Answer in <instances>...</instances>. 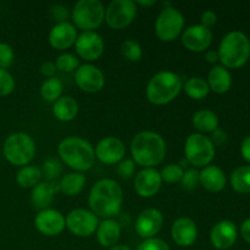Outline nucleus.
I'll list each match as a JSON object with an SVG mask.
<instances>
[{"instance_id":"29","label":"nucleus","mask_w":250,"mask_h":250,"mask_svg":"<svg viewBox=\"0 0 250 250\" xmlns=\"http://www.w3.org/2000/svg\"><path fill=\"white\" fill-rule=\"evenodd\" d=\"M42 170L37 166H23L16 173V182L22 188H32L39 183Z\"/></svg>"},{"instance_id":"4","label":"nucleus","mask_w":250,"mask_h":250,"mask_svg":"<svg viewBox=\"0 0 250 250\" xmlns=\"http://www.w3.org/2000/svg\"><path fill=\"white\" fill-rule=\"evenodd\" d=\"M219 60L226 68H241L250 58V41L239 31H232L224 37L219 46Z\"/></svg>"},{"instance_id":"48","label":"nucleus","mask_w":250,"mask_h":250,"mask_svg":"<svg viewBox=\"0 0 250 250\" xmlns=\"http://www.w3.org/2000/svg\"><path fill=\"white\" fill-rule=\"evenodd\" d=\"M205 59H207L208 62L215 63L216 61H219V54L216 50H209L205 54Z\"/></svg>"},{"instance_id":"10","label":"nucleus","mask_w":250,"mask_h":250,"mask_svg":"<svg viewBox=\"0 0 250 250\" xmlns=\"http://www.w3.org/2000/svg\"><path fill=\"white\" fill-rule=\"evenodd\" d=\"M137 15V4L132 0H114L105 10V21L114 29H122L131 24Z\"/></svg>"},{"instance_id":"41","label":"nucleus","mask_w":250,"mask_h":250,"mask_svg":"<svg viewBox=\"0 0 250 250\" xmlns=\"http://www.w3.org/2000/svg\"><path fill=\"white\" fill-rule=\"evenodd\" d=\"M134 170H136V165H134V161L131 160V159H125L117 166V173L122 178H126V180H128V178L133 176Z\"/></svg>"},{"instance_id":"23","label":"nucleus","mask_w":250,"mask_h":250,"mask_svg":"<svg viewBox=\"0 0 250 250\" xmlns=\"http://www.w3.org/2000/svg\"><path fill=\"white\" fill-rule=\"evenodd\" d=\"M58 187L50 182H41L34 186L31 194V202L34 209L45 210L49 205L53 203L54 195H55Z\"/></svg>"},{"instance_id":"9","label":"nucleus","mask_w":250,"mask_h":250,"mask_svg":"<svg viewBox=\"0 0 250 250\" xmlns=\"http://www.w3.org/2000/svg\"><path fill=\"white\" fill-rule=\"evenodd\" d=\"M185 17L175 7H166L159 14L155 22V33L160 41L172 42L182 33Z\"/></svg>"},{"instance_id":"38","label":"nucleus","mask_w":250,"mask_h":250,"mask_svg":"<svg viewBox=\"0 0 250 250\" xmlns=\"http://www.w3.org/2000/svg\"><path fill=\"white\" fill-rule=\"evenodd\" d=\"M15 59L14 49L7 43H0V68H9Z\"/></svg>"},{"instance_id":"37","label":"nucleus","mask_w":250,"mask_h":250,"mask_svg":"<svg viewBox=\"0 0 250 250\" xmlns=\"http://www.w3.org/2000/svg\"><path fill=\"white\" fill-rule=\"evenodd\" d=\"M61 164L59 163L56 159L50 158L43 164V170H42V175L45 176L48 180H54V178H58L61 175Z\"/></svg>"},{"instance_id":"34","label":"nucleus","mask_w":250,"mask_h":250,"mask_svg":"<svg viewBox=\"0 0 250 250\" xmlns=\"http://www.w3.org/2000/svg\"><path fill=\"white\" fill-rule=\"evenodd\" d=\"M55 66L58 70H60L61 72H71V71L76 70V68L80 67V61L72 54H61L56 59Z\"/></svg>"},{"instance_id":"11","label":"nucleus","mask_w":250,"mask_h":250,"mask_svg":"<svg viewBox=\"0 0 250 250\" xmlns=\"http://www.w3.org/2000/svg\"><path fill=\"white\" fill-rule=\"evenodd\" d=\"M66 227L77 237H89L99 226L98 216L90 210L75 209L66 216Z\"/></svg>"},{"instance_id":"6","label":"nucleus","mask_w":250,"mask_h":250,"mask_svg":"<svg viewBox=\"0 0 250 250\" xmlns=\"http://www.w3.org/2000/svg\"><path fill=\"white\" fill-rule=\"evenodd\" d=\"M2 154L11 165L26 166L36 155V144L31 136L23 132H17L5 139Z\"/></svg>"},{"instance_id":"15","label":"nucleus","mask_w":250,"mask_h":250,"mask_svg":"<svg viewBox=\"0 0 250 250\" xmlns=\"http://www.w3.org/2000/svg\"><path fill=\"white\" fill-rule=\"evenodd\" d=\"M212 42V32L210 28L194 24L185 29L182 34V44L187 50L193 53H202L207 50Z\"/></svg>"},{"instance_id":"19","label":"nucleus","mask_w":250,"mask_h":250,"mask_svg":"<svg viewBox=\"0 0 250 250\" xmlns=\"http://www.w3.org/2000/svg\"><path fill=\"white\" fill-rule=\"evenodd\" d=\"M237 241V227L229 220L220 221L210 232V242L219 250H227L234 246Z\"/></svg>"},{"instance_id":"49","label":"nucleus","mask_w":250,"mask_h":250,"mask_svg":"<svg viewBox=\"0 0 250 250\" xmlns=\"http://www.w3.org/2000/svg\"><path fill=\"white\" fill-rule=\"evenodd\" d=\"M136 4L141 5V6H151V5H155V0H150V1H142V0H139V1H137Z\"/></svg>"},{"instance_id":"30","label":"nucleus","mask_w":250,"mask_h":250,"mask_svg":"<svg viewBox=\"0 0 250 250\" xmlns=\"http://www.w3.org/2000/svg\"><path fill=\"white\" fill-rule=\"evenodd\" d=\"M231 186L239 194L250 193V166L236 168L231 176Z\"/></svg>"},{"instance_id":"8","label":"nucleus","mask_w":250,"mask_h":250,"mask_svg":"<svg viewBox=\"0 0 250 250\" xmlns=\"http://www.w3.org/2000/svg\"><path fill=\"white\" fill-rule=\"evenodd\" d=\"M186 160L195 167L208 166L215 156V146L209 137L202 133H193L185 144Z\"/></svg>"},{"instance_id":"32","label":"nucleus","mask_w":250,"mask_h":250,"mask_svg":"<svg viewBox=\"0 0 250 250\" xmlns=\"http://www.w3.org/2000/svg\"><path fill=\"white\" fill-rule=\"evenodd\" d=\"M61 93H62V83L56 77L45 80L41 87L42 97L48 102L55 103L59 98H61Z\"/></svg>"},{"instance_id":"12","label":"nucleus","mask_w":250,"mask_h":250,"mask_svg":"<svg viewBox=\"0 0 250 250\" xmlns=\"http://www.w3.org/2000/svg\"><path fill=\"white\" fill-rule=\"evenodd\" d=\"M164 226V216L160 210L149 208L143 210L136 220V232L144 239L154 238Z\"/></svg>"},{"instance_id":"45","label":"nucleus","mask_w":250,"mask_h":250,"mask_svg":"<svg viewBox=\"0 0 250 250\" xmlns=\"http://www.w3.org/2000/svg\"><path fill=\"white\" fill-rule=\"evenodd\" d=\"M56 66L54 62H50V61H46V62H44L43 65L41 66V72L42 75H44L45 77H54V75H55L56 72Z\"/></svg>"},{"instance_id":"46","label":"nucleus","mask_w":250,"mask_h":250,"mask_svg":"<svg viewBox=\"0 0 250 250\" xmlns=\"http://www.w3.org/2000/svg\"><path fill=\"white\" fill-rule=\"evenodd\" d=\"M241 153L244 160L250 164V136L246 137V138L243 139V142H242Z\"/></svg>"},{"instance_id":"24","label":"nucleus","mask_w":250,"mask_h":250,"mask_svg":"<svg viewBox=\"0 0 250 250\" xmlns=\"http://www.w3.org/2000/svg\"><path fill=\"white\" fill-rule=\"evenodd\" d=\"M121 236L120 225L115 220L109 219L100 222L97 229V239L99 244L105 248H111L116 246Z\"/></svg>"},{"instance_id":"39","label":"nucleus","mask_w":250,"mask_h":250,"mask_svg":"<svg viewBox=\"0 0 250 250\" xmlns=\"http://www.w3.org/2000/svg\"><path fill=\"white\" fill-rule=\"evenodd\" d=\"M181 185L187 190L195 189L197 186L199 185V172L197 170H193V168H189L186 172H183Z\"/></svg>"},{"instance_id":"35","label":"nucleus","mask_w":250,"mask_h":250,"mask_svg":"<svg viewBox=\"0 0 250 250\" xmlns=\"http://www.w3.org/2000/svg\"><path fill=\"white\" fill-rule=\"evenodd\" d=\"M161 180L167 183H177L182 180L183 168L178 164H170L160 172Z\"/></svg>"},{"instance_id":"50","label":"nucleus","mask_w":250,"mask_h":250,"mask_svg":"<svg viewBox=\"0 0 250 250\" xmlns=\"http://www.w3.org/2000/svg\"><path fill=\"white\" fill-rule=\"evenodd\" d=\"M109 250H132L131 248H129V247H127V246H114V247H111V248H109Z\"/></svg>"},{"instance_id":"42","label":"nucleus","mask_w":250,"mask_h":250,"mask_svg":"<svg viewBox=\"0 0 250 250\" xmlns=\"http://www.w3.org/2000/svg\"><path fill=\"white\" fill-rule=\"evenodd\" d=\"M217 22V16L214 11L211 10H207V11L203 12L202 15V26L210 28V27L214 26Z\"/></svg>"},{"instance_id":"20","label":"nucleus","mask_w":250,"mask_h":250,"mask_svg":"<svg viewBox=\"0 0 250 250\" xmlns=\"http://www.w3.org/2000/svg\"><path fill=\"white\" fill-rule=\"evenodd\" d=\"M77 29L70 22L56 23L49 32V44L56 50H66L76 43Z\"/></svg>"},{"instance_id":"3","label":"nucleus","mask_w":250,"mask_h":250,"mask_svg":"<svg viewBox=\"0 0 250 250\" xmlns=\"http://www.w3.org/2000/svg\"><path fill=\"white\" fill-rule=\"evenodd\" d=\"M61 160L76 172L87 171L94 165L95 150L92 144L80 137H67L59 144Z\"/></svg>"},{"instance_id":"25","label":"nucleus","mask_w":250,"mask_h":250,"mask_svg":"<svg viewBox=\"0 0 250 250\" xmlns=\"http://www.w3.org/2000/svg\"><path fill=\"white\" fill-rule=\"evenodd\" d=\"M208 85L212 92L217 94H224L229 92L232 85V77L229 71L222 65L215 66L208 75Z\"/></svg>"},{"instance_id":"31","label":"nucleus","mask_w":250,"mask_h":250,"mask_svg":"<svg viewBox=\"0 0 250 250\" xmlns=\"http://www.w3.org/2000/svg\"><path fill=\"white\" fill-rule=\"evenodd\" d=\"M209 85L205 80L200 77H193L186 82L185 92L189 98L194 100H202L209 94Z\"/></svg>"},{"instance_id":"47","label":"nucleus","mask_w":250,"mask_h":250,"mask_svg":"<svg viewBox=\"0 0 250 250\" xmlns=\"http://www.w3.org/2000/svg\"><path fill=\"white\" fill-rule=\"evenodd\" d=\"M241 234H242V237H243L244 241L248 242V243L250 244V219L246 220V221L242 224Z\"/></svg>"},{"instance_id":"18","label":"nucleus","mask_w":250,"mask_h":250,"mask_svg":"<svg viewBox=\"0 0 250 250\" xmlns=\"http://www.w3.org/2000/svg\"><path fill=\"white\" fill-rule=\"evenodd\" d=\"M161 180L160 172L153 167L143 168L134 178V189L142 198H151L160 190Z\"/></svg>"},{"instance_id":"40","label":"nucleus","mask_w":250,"mask_h":250,"mask_svg":"<svg viewBox=\"0 0 250 250\" xmlns=\"http://www.w3.org/2000/svg\"><path fill=\"white\" fill-rule=\"evenodd\" d=\"M137 250H170V247L166 242H164L160 238H149L144 239L138 246Z\"/></svg>"},{"instance_id":"14","label":"nucleus","mask_w":250,"mask_h":250,"mask_svg":"<svg viewBox=\"0 0 250 250\" xmlns=\"http://www.w3.org/2000/svg\"><path fill=\"white\" fill-rule=\"evenodd\" d=\"M76 83L85 93H98L104 88L105 77L94 65L84 63L76 70Z\"/></svg>"},{"instance_id":"16","label":"nucleus","mask_w":250,"mask_h":250,"mask_svg":"<svg viewBox=\"0 0 250 250\" xmlns=\"http://www.w3.org/2000/svg\"><path fill=\"white\" fill-rule=\"evenodd\" d=\"M34 226L42 234L48 237L59 236L66 227V220L60 211L45 209L39 211L34 219Z\"/></svg>"},{"instance_id":"27","label":"nucleus","mask_w":250,"mask_h":250,"mask_svg":"<svg viewBox=\"0 0 250 250\" xmlns=\"http://www.w3.org/2000/svg\"><path fill=\"white\" fill-rule=\"evenodd\" d=\"M193 127L200 133H209L219 128V117L210 110H199L192 117Z\"/></svg>"},{"instance_id":"1","label":"nucleus","mask_w":250,"mask_h":250,"mask_svg":"<svg viewBox=\"0 0 250 250\" xmlns=\"http://www.w3.org/2000/svg\"><path fill=\"white\" fill-rule=\"evenodd\" d=\"M124 192L119 183L110 178H104L92 187L88 198L90 211L105 220L117 216L121 211Z\"/></svg>"},{"instance_id":"44","label":"nucleus","mask_w":250,"mask_h":250,"mask_svg":"<svg viewBox=\"0 0 250 250\" xmlns=\"http://www.w3.org/2000/svg\"><path fill=\"white\" fill-rule=\"evenodd\" d=\"M210 139H211V142L214 146L215 144H216V146H224V144L227 142V134L224 129L217 128L212 132V136Z\"/></svg>"},{"instance_id":"13","label":"nucleus","mask_w":250,"mask_h":250,"mask_svg":"<svg viewBox=\"0 0 250 250\" xmlns=\"http://www.w3.org/2000/svg\"><path fill=\"white\" fill-rule=\"evenodd\" d=\"M78 56L87 61H95L104 53V41L97 32H83L76 39Z\"/></svg>"},{"instance_id":"7","label":"nucleus","mask_w":250,"mask_h":250,"mask_svg":"<svg viewBox=\"0 0 250 250\" xmlns=\"http://www.w3.org/2000/svg\"><path fill=\"white\" fill-rule=\"evenodd\" d=\"M71 17L76 27L84 32H93L105 20L104 5L99 0H80L73 6Z\"/></svg>"},{"instance_id":"36","label":"nucleus","mask_w":250,"mask_h":250,"mask_svg":"<svg viewBox=\"0 0 250 250\" xmlns=\"http://www.w3.org/2000/svg\"><path fill=\"white\" fill-rule=\"evenodd\" d=\"M15 89V80L7 70L0 68V97H7Z\"/></svg>"},{"instance_id":"2","label":"nucleus","mask_w":250,"mask_h":250,"mask_svg":"<svg viewBox=\"0 0 250 250\" xmlns=\"http://www.w3.org/2000/svg\"><path fill=\"white\" fill-rule=\"evenodd\" d=\"M131 154L134 164L153 167L163 163L166 155V143L160 134L143 131L136 134L131 143Z\"/></svg>"},{"instance_id":"21","label":"nucleus","mask_w":250,"mask_h":250,"mask_svg":"<svg viewBox=\"0 0 250 250\" xmlns=\"http://www.w3.org/2000/svg\"><path fill=\"white\" fill-rule=\"evenodd\" d=\"M171 237L180 247H190L198 238L197 225L188 217H180L171 227Z\"/></svg>"},{"instance_id":"22","label":"nucleus","mask_w":250,"mask_h":250,"mask_svg":"<svg viewBox=\"0 0 250 250\" xmlns=\"http://www.w3.org/2000/svg\"><path fill=\"white\" fill-rule=\"evenodd\" d=\"M227 178L219 166L208 165L199 172V183L211 193H219L226 187Z\"/></svg>"},{"instance_id":"28","label":"nucleus","mask_w":250,"mask_h":250,"mask_svg":"<svg viewBox=\"0 0 250 250\" xmlns=\"http://www.w3.org/2000/svg\"><path fill=\"white\" fill-rule=\"evenodd\" d=\"M85 185V176L81 172H72L63 176L60 182V189L67 197H75L82 192Z\"/></svg>"},{"instance_id":"17","label":"nucleus","mask_w":250,"mask_h":250,"mask_svg":"<svg viewBox=\"0 0 250 250\" xmlns=\"http://www.w3.org/2000/svg\"><path fill=\"white\" fill-rule=\"evenodd\" d=\"M95 158L106 165H115L124 159L126 148L121 139L116 137H105L95 146Z\"/></svg>"},{"instance_id":"43","label":"nucleus","mask_w":250,"mask_h":250,"mask_svg":"<svg viewBox=\"0 0 250 250\" xmlns=\"http://www.w3.org/2000/svg\"><path fill=\"white\" fill-rule=\"evenodd\" d=\"M51 14L53 17L55 19V21H58V23L60 22H65V20L67 19V9L63 7L62 5H55L51 10Z\"/></svg>"},{"instance_id":"26","label":"nucleus","mask_w":250,"mask_h":250,"mask_svg":"<svg viewBox=\"0 0 250 250\" xmlns=\"http://www.w3.org/2000/svg\"><path fill=\"white\" fill-rule=\"evenodd\" d=\"M53 114L59 121L68 122L76 119L78 114V103L72 97H61L54 103Z\"/></svg>"},{"instance_id":"33","label":"nucleus","mask_w":250,"mask_h":250,"mask_svg":"<svg viewBox=\"0 0 250 250\" xmlns=\"http://www.w3.org/2000/svg\"><path fill=\"white\" fill-rule=\"evenodd\" d=\"M121 54L126 60L132 61V62H137L142 59L143 51H142L141 45L137 42L132 41V39H127L122 43L121 45Z\"/></svg>"},{"instance_id":"5","label":"nucleus","mask_w":250,"mask_h":250,"mask_svg":"<svg viewBox=\"0 0 250 250\" xmlns=\"http://www.w3.org/2000/svg\"><path fill=\"white\" fill-rule=\"evenodd\" d=\"M182 89V80L171 71H160L149 81L146 98L154 105H165L177 98Z\"/></svg>"}]
</instances>
